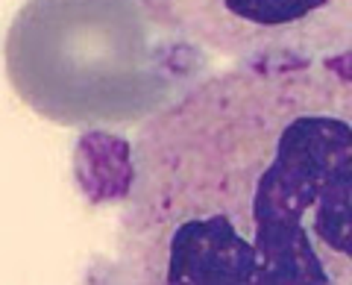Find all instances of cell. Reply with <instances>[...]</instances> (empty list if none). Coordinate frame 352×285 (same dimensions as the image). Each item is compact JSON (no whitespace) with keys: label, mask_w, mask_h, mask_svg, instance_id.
I'll use <instances>...</instances> for the list:
<instances>
[{"label":"cell","mask_w":352,"mask_h":285,"mask_svg":"<svg viewBox=\"0 0 352 285\" xmlns=\"http://www.w3.org/2000/svg\"><path fill=\"white\" fill-rule=\"evenodd\" d=\"M206 56L232 65H320L352 80V0H141Z\"/></svg>","instance_id":"3957f363"},{"label":"cell","mask_w":352,"mask_h":285,"mask_svg":"<svg viewBox=\"0 0 352 285\" xmlns=\"http://www.w3.org/2000/svg\"><path fill=\"white\" fill-rule=\"evenodd\" d=\"M129 282L352 285V80L232 65L141 124L118 221Z\"/></svg>","instance_id":"6da1fadb"},{"label":"cell","mask_w":352,"mask_h":285,"mask_svg":"<svg viewBox=\"0 0 352 285\" xmlns=\"http://www.w3.org/2000/svg\"><path fill=\"white\" fill-rule=\"evenodd\" d=\"M3 59L15 94L59 127L144 124L212 65L141 0H27Z\"/></svg>","instance_id":"7a4b0ae2"}]
</instances>
